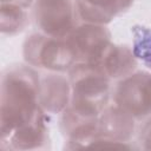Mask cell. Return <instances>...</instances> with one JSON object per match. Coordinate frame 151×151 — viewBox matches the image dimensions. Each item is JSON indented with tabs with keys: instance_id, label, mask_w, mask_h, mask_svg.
Instances as JSON below:
<instances>
[{
	"instance_id": "obj_1",
	"label": "cell",
	"mask_w": 151,
	"mask_h": 151,
	"mask_svg": "<svg viewBox=\"0 0 151 151\" xmlns=\"http://www.w3.org/2000/svg\"><path fill=\"white\" fill-rule=\"evenodd\" d=\"M12 74L8 77V84H4L2 100V127L19 126L25 123L32 113L34 92L29 81H26L20 74L19 78Z\"/></svg>"
},
{
	"instance_id": "obj_2",
	"label": "cell",
	"mask_w": 151,
	"mask_h": 151,
	"mask_svg": "<svg viewBox=\"0 0 151 151\" xmlns=\"http://www.w3.org/2000/svg\"><path fill=\"white\" fill-rule=\"evenodd\" d=\"M146 132H147V133H146V139H147L146 143H149V147H151V125H150L149 131H146Z\"/></svg>"
}]
</instances>
